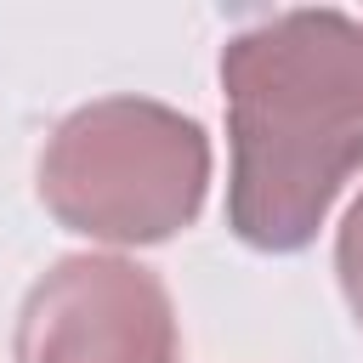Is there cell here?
I'll list each match as a JSON object with an SVG mask.
<instances>
[{"mask_svg":"<svg viewBox=\"0 0 363 363\" xmlns=\"http://www.w3.org/2000/svg\"><path fill=\"white\" fill-rule=\"evenodd\" d=\"M335 278H340V295H346V306L363 329V193L352 199V210L335 233Z\"/></svg>","mask_w":363,"mask_h":363,"instance_id":"obj_4","label":"cell"},{"mask_svg":"<svg viewBox=\"0 0 363 363\" xmlns=\"http://www.w3.org/2000/svg\"><path fill=\"white\" fill-rule=\"evenodd\" d=\"M227 227L261 255H295L363 170V17L272 11L221 45Z\"/></svg>","mask_w":363,"mask_h":363,"instance_id":"obj_1","label":"cell"},{"mask_svg":"<svg viewBox=\"0 0 363 363\" xmlns=\"http://www.w3.org/2000/svg\"><path fill=\"white\" fill-rule=\"evenodd\" d=\"M17 363H182L170 289L125 255L51 261L17 312Z\"/></svg>","mask_w":363,"mask_h":363,"instance_id":"obj_3","label":"cell"},{"mask_svg":"<svg viewBox=\"0 0 363 363\" xmlns=\"http://www.w3.org/2000/svg\"><path fill=\"white\" fill-rule=\"evenodd\" d=\"M204 193L210 130L153 96H96L40 147V204L96 244H164L199 221Z\"/></svg>","mask_w":363,"mask_h":363,"instance_id":"obj_2","label":"cell"}]
</instances>
